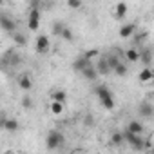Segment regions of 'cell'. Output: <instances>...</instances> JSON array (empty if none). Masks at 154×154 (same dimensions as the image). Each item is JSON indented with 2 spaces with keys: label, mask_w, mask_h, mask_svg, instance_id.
<instances>
[{
  "label": "cell",
  "mask_w": 154,
  "mask_h": 154,
  "mask_svg": "<svg viewBox=\"0 0 154 154\" xmlns=\"http://www.w3.org/2000/svg\"><path fill=\"white\" fill-rule=\"evenodd\" d=\"M53 102L65 103V102H67V93H65V91H62V89H56V91H53Z\"/></svg>",
  "instance_id": "17"
},
{
  "label": "cell",
  "mask_w": 154,
  "mask_h": 154,
  "mask_svg": "<svg viewBox=\"0 0 154 154\" xmlns=\"http://www.w3.org/2000/svg\"><path fill=\"white\" fill-rule=\"evenodd\" d=\"M51 112L54 116H60L63 112V103H58V102H51Z\"/></svg>",
  "instance_id": "22"
},
{
  "label": "cell",
  "mask_w": 154,
  "mask_h": 154,
  "mask_svg": "<svg viewBox=\"0 0 154 154\" xmlns=\"http://www.w3.org/2000/svg\"><path fill=\"white\" fill-rule=\"evenodd\" d=\"M134 29H136V24H125L120 27L118 35H120V38H131L134 35Z\"/></svg>",
  "instance_id": "12"
},
{
  "label": "cell",
  "mask_w": 154,
  "mask_h": 154,
  "mask_svg": "<svg viewBox=\"0 0 154 154\" xmlns=\"http://www.w3.org/2000/svg\"><path fill=\"white\" fill-rule=\"evenodd\" d=\"M127 9H129V8H127V4H125V2H118V4H116V8H114V15H112V17H114V18H118V20H122V18L127 15Z\"/></svg>",
  "instance_id": "14"
},
{
  "label": "cell",
  "mask_w": 154,
  "mask_h": 154,
  "mask_svg": "<svg viewBox=\"0 0 154 154\" xmlns=\"http://www.w3.org/2000/svg\"><path fill=\"white\" fill-rule=\"evenodd\" d=\"M27 27L29 31H36L40 27V9H38V4L33 2L31 9H29V18H27Z\"/></svg>",
  "instance_id": "4"
},
{
  "label": "cell",
  "mask_w": 154,
  "mask_h": 154,
  "mask_svg": "<svg viewBox=\"0 0 154 154\" xmlns=\"http://www.w3.org/2000/svg\"><path fill=\"white\" fill-rule=\"evenodd\" d=\"M127 131H131L132 134H141L143 132V125H141V122H138V120H131L129 123H127Z\"/></svg>",
  "instance_id": "15"
},
{
  "label": "cell",
  "mask_w": 154,
  "mask_h": 154,
  "mask_svg": "<svg viewBox=\"0 0 154 154\" xmlns=\"http://www.w3.org/2000/svg\"><path fill=\"white\" fill-rule=\"evenodd\" d=\"M63 27H65V26H62V24H54V26H53V35H54V36H62Z\"/></svg>",
  "instance_id": "25"
},
{
  "label": "cell",
  "mask_w": 154,
  "mask_h": 154,
  "mask_svg": "<svg viewBox=\"0 0 154 154\" xmlns=\"http://www.w3.org/2000/svg\"><path fill=\"white\" fill-rule=\"evenodd\" d=\"M123 141H125V136H123V132H112V136H111V143L112 145H116V147H120V145H123Z\"/></svg>",
  "instance_id": "20"
},
{
  "label": "cell",
  "mask_w": 154,
  "mask_h": 154,
  "mask_svg": "<svg viewBox=\"0 0 154 154\" xmlns=\"http://www.w3.org/2000/svg\"><path fill=\"white\" fill-rule=\"evenodd\" d=\"M114 72H116L118 76H125V74H127V65H125V63H120V65L114 69Z\"/></svg>",
  "instance_id": "26"
},
{
  "label": "cell",
  "mask_w": 154,
  "mask_h": 154,
  "mask_svg": "<svg viewBox=\"0 0 154 154\" xmlns=\"http://www.w3.org/2000/svg\"><path fill=\"white\" fill-rule=\"evenodd\" d=\"M13 154H17V152H13Z\"/></svg>",
  "instance_id": "33"
},
{
  "label": "cell",
  "mask_w": 154,
  "mask_h": 154,
  "mask_svg": "<svg viewBox=\"0 0 154 154\" xmlns=\"http://www.w3.org/2000/svg\"><path fill=\"white\" fill-rule=\"evenodd\" d=\"M138 114L141 116V118H147V120H150V118H154V105L150 103V102H140V105H138Z\"/></svg>",
  "instance_id": "5"
},
{
  "label": "cell",
  "mask_w": 154,
  "mask_h": 154,
  "mask_svg": "<svg viewBox=\"0 0 154 154\" xmlns=\"http://www.w3.org/2000/svg\"><path fill=\"white\" fill-rule=\"evenodd\" d=\"M84 123H85L87 127H93V125H94V118H93V114H85V118H84Z\"/></svg>",
  "instance_id": "29"
},
{
  "label": "cell",
  "mask_w": 154,
  "mask_h": 154,
  "mask_svg": "<svg viewBox=\"0 0 154 154\" xmlns=\"http://www.w3.org/2000/svg\"><path fill=\"white\" fill-rule=\"evenodd\" d=\"M67 8L69 9H78V8H82V2H80V0H69Z\"/></svg>",
  "instance_id": "28"
},
{
  "label": "cell",
  "mask_w": 154,
  "mask_h": 154,
  "mask_svg": "<svg viewBox=\"0 0 154 154\" xmlns=\"http://www.w3.org/2000/svg\"><path fill=\"white\" fill-rule=\"evenodd\" d=\"M0 26H2V29L6 31V33H15V29H17V24H15V20H11L8 15H2L0 17Z\"/></svg>",
  "instance_id": "9"
},
{
  "label": "cell",
  "mask_w": 154,
  "mask_h": 154,
  "mask_svg": "<svg viewBox=\"0 0 154 154\" xmlns=\"http://www.w3.org/2000/svg\"><path fill=\"white\" fill-rule=\"evenodd\" d=\"M96 94H98V100H100V103L107 109V111H112L114 109V98H112V94H111V91L107 89V85H98L96 89Z\"/></svg>",
  "instance_id": "2"
},
{
  "label": "cell",
  "mask_w": 154,
  "mask_h": 154,
  "mask_svg": "<svg viewBox=\"0 0 154 154\" xmlns=\"http://www.w3.org/2000/svg\"><path fill=\"white\" fill-rule=\"evenodd\" d=\"M93 63H91V60L84 54V56H78V58H76L74 62H72V69L76 71V72H84L87 67H91Z\"/></svg>",
  "instance_id": "6"
},
{
  "label": "cell",
  "mask_w": 154,
  "mask_h": 154,
  "mask_svg": "<svg viewBox=\"0 0 154 154\" xmlns=\"http://www.w3.org/2000/svg\"><path fill=\"white\" fill-rule=\"evenodd\" d=\"M107 62H109V65H111V69H112V71L122 63V62L118 60V56H114V54H109V56H107Z\"/></svg>",
  "instance_id": "23"
},
{
  "label": "cell",
  "mask_w": 154,
  "mask_h": 154,
  "mask_svg": "<svg viewBox=\"0 0 154 154\" xmlns=\"http://www.w3.org/2000/svg\"><path fill=\"white\" fill-rule=\"evenodd\" d=\"M82 76L87 80V82H94V80H98V76H100V72H98V69L94 67V65H91V67H87L84 72H82Z\"/></svg>",
  "instance_id": "11"
},
{
  "label": "cell",
  "mask_w": 154,
  "mask_h": 154,
  "mask_svg": "<svg viewBox=\"0 0 154 154\" xmlns=\"http://www.w3.org/2000/svg\"><path fill=\"white\" fill-rule=\"evenodd\" d=\"M22 107H24V109H33V100H31L29 96H24V98H22Z\"/></svg>",
  "instance_id": "27"
},
{
  "label": "cell",
  "mask_w": 154,
  "mask_h": 154,
  "mask_svg": "<svg viewBox=\"0 0 154 154\" xmlns=\"http://www.w3.org/2000/svg\"><path fill=\"white\" fill-rule=\"evenodd\" d=\"M11 38H13V42H15L17 45H20V47H24V45L27 44V38H26V35H22V33H18V31H15V33L11 35Z\"/></svg>",
  "instance_id": "18"
},
{
  "label": "cell",
  "mask_w": 154,
  "mask_h": 154,
  "mask_svg": "<svg viewBox=\"0 0 154 154\" xmlns=\"http://www.w3.org/2000/svg\"><path fill=\"white\" fill-rule=\"evenodd\" d=\"M71 154H85V152H82V150H72Z\"/></svg>",
  "instance_id": "31"
},
{
  "label": "cell",
  "mask_w": 154,
  "mask_h": 154,
  "mask_svg": "<svg viewBox=\"0 0 154 154\" xmlns=\"http://www.w3.org/2000/svg\"><path fill=\"white\" fill-rule=\"evenodd\" d=\"M2 127H4V131H8V132H17L18 131V122L15 120V118H6V114H2Z\"/></svg>",
  "instance_id": "8"
},
{
  "label": "cell",
  "mask_w": 154,
  "mask_h": 154,
  "mask_svg": "<svg viewBox=\"0 0 154 154\" xmlns=\"http://www.w3.org/2000/svg\"><path fill=\"white\" fill-rule=\"evenodd\" d=\"M85 56H87V58L91 60L93 56H98V51H87V53H85Z\"/></svg>",
  "instance_id": "30"
},
{
  "label": "cell",
  "mask_w": 154,
  "mask_h": 154,
  "mask_svg": "<svg viewBox=\"0 0 154 154\" xmlns=\"http://www.w3.org/2000/svg\"><path fill=\"white\" fill-rule=\"evenodd\" d=\"M49 51V36L47 35H38L36 36V53L44 54Z\"/></svg>",
  "instance_id": "7"
},
{
  "label": "cell",
  "mask_w": 154,
  "mask_h": 154,
  "mask_svg": "<svg viewBox=\"0 0 154 154\" xmlns=\"http://www.w3.org/2000/svg\"><path fill=\"white\" fill-rule=\"evenodd\" d=\"M125 58H127L129 62H138V60H140V53H138L136 49H127Z\"/></svg>",
  "instance_id": "21"
},
{
  "label": "cell",
  "mask_w": 154,
  "mask_h": 154,
  "mask_svg": "<svg viewBox=\"0 0 154 154\" xmlns=\"http://www.w3.org/2000/svg\"><path fill=\"white\" fill-rule=\"evenodd\" d=\"M18 87H20L22 91H31V87H33V80L29 78V74H22L20 78H18Z\"/></svg>",
  "instance_id": "13"
},
{
  "label": "cell",
  "mask_w": 154,
  "mask_h": 154,
  "mask_svg": "<svg viewBox=\"0 0 154 154\" xmlns=\"http://www.w3.org/2000/svg\"><path fill=\"white\" fill-rule=\"evenodd\" d=\"M138 78H140V82H145V84H147V82H150V80L154 78V71H152L150 67H143Z\"/></svg>",
  "instance_id": "16"
},
{
  "label": "cell",
  "mask_w": 154,
  "mask_h": 154,
  "mask_svg": "<svg viewBox=\"0 0 154 154\" xmlns=\"http://www.w3.org/2000/svg\"><path fill=\"white\" fill-rule=\"evenodd\" d=\"M123 136H125V141L134 149V150H138V152H141V150H150L152 149V145H150V141H147V140H143L141 136H138V134H132L131 131H123Z\"/></svg>",
  "instance_id": "1"
},
{
  "label": "cell",
  "mask_w": 154,
  "mask_h": 154,
  "mask_svg": "<svg viewBox=\"0 0 154 154\" xmlns=\"http://www.w3.org/2000/svg\"><path fill=\"white\" fill-rule=\"evenodd\" d=\"M60 38H63V40H67V42H72V40H74V35H72V31H71L69 27H63V33H62Z\"/></svg>",
  "instance_id": "24"
},
{
  "label": "cell",
  "mask_w": 154,
  "mask_h": 154,
  "mask_svg": "<svg viewBox=\"0 0 154 154\" xmlns=\"http://www.w3.org/2000/svg\"><path fill=\"white\" fill-rule=\"evenodd\" d=\"M96 69H98V72L102 74V76H107V74H111V65H109V62H107V56H100L98 58V63H96Z\"/></svg>",
  "instance_id": "10"
},
{
  "label": "cell",
  "mask_w": 154,
  "mask_h": 154,
  "mask_svg": "<svg viewBox=\"0 0 154 154\" xmlns=\"http://www.w3.org/2000/svg\"><path fill=\"white\" fill-rule=\"evenodd\" d=\"M63 143H65V138H63V134H62L60 131H56V129L49 131L47 140H45V145H47V149H49V150L60 149V147H63Z\"/></svg>",
  "instance_id": "3"
},
{
  "label": "cell",
  "mask_w": 154,
  "mask_h": 154,
  "mask_svg": "<svg viewBox=\"0 0 154 154\" xmlns=\"http://www.w3.org/2000/svg\"><path fill=\"white\" fill-rule=\"evenodd\" d=\"M149 154H154V147H152V149H150V150H149Z\"/></svg>",
  "instance_id": "32"
},
{
  "label": "cell",
  "mask_w": 154,
  "mask_h": 154,
  "mask_svg": "<svg viewBox=\"0 0 154 154\" xmlns=\"http://www.w3.org/2000/svg\"><path fill=\"white\" fill-rule=\"evenodd\" d=\"M140 60L143 62V65H145V67H149V63L152 62V51H150V49L141 51V53H140Z\"/></svg>",
  "instance_id": "19"
}]
</instances>
